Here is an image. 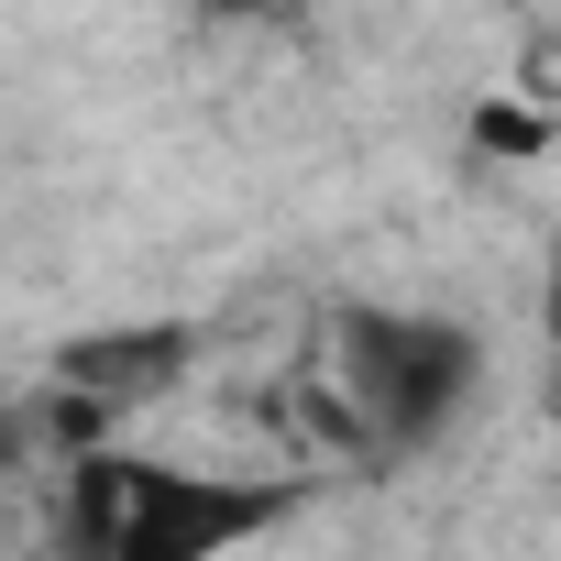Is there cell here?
Segmentation results:
<instances>
[{
    "label": "cell",
    "instance_id": "1",
    "mask_svg": "<svg viewBox=\"0 0 561 561\" xmlns=\"http://www.w3.org/2000/svg\"><path fill=\"white\" fill-rule=\"evenodd\" d=\"M298 517V484H242V473H187L144 451H67L56 484V550L67 561H220L264 528Z\"/></svg>",
    "mask_w": 561,
    "mask_h": 561
},
{
    "label": "cell",
    "instance_id": "2",
    "mask_svg": "<svg viewBox=\"0 0 561 561\" xmlns=\"http://www.w3.org/2000/svg\"><path fill=\"white\" fill-rule=\"evenodd\" d=\"M331 364H342V397L353 419L397 451V440H440L484 375V342L462 320H430V309H342L331 320Z\"/></svg>",
    "mask_w": 561,
    "mask_h": 561
},
{
    "label": "cell",
    "instance_id": "3",
    "mask_svg": "<svg viewBox=\"0 0 561 561\" xmlns=\"http://www.w3.org/2000/svg\"><path fill=\"white\" fill-rule=\"evenodd\" d=\"M176 364H187V331L165 320H144V331H100V342H67V364H56V386L78 397V451L100 440V419H122V408H144L154 386H176Z\"/></svg>",
    "mask_w": 561,
    "mask_h": 561
},
{
    "label": "cell",
    "instance_id": "4",
    "mask_svg": "<svg viewBox=\"0 0 561 561\" xmlns=\"http://www.w3.org/2000/svg\"><path fill=\"white\" fill-rule=\"evenodd\" d=\"M473 144H484V154H539V122L495 100V111H473Z\"/></svg>",
    "mask_w": 561,
    "mask_h": 561
},
{
    "label": "cell",
    "instance_id": "5",
    "mask_svg": "<svg viewBox=\"0 0 561 561\" xmlns=\"http://www.w3.org/2000/svg\"><path fill=\"white\" fill-rule=\"evenodd\" d=\"M220 23H275V12H298V0H209Z\"/></svg>",
    "mask_w": 561,
    "mask_h": 561
},
{
    "label": "cell",
    "instance_id": "6",
    "mask_svg": "<svg viewBox=\"0 0 561 561\" xmlns=\"http://www.w3.org/2000/svg\"><path fill=\"white\" fill-rule=\"evenodd\" d=\"M539 331H550V353H561V253H550V287H539Z\"/></svg>",
    "mask_w": 561,
    "mask_h": 561
}]
</instances>
